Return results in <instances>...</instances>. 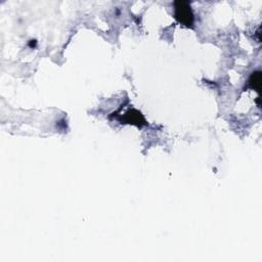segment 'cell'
Returning <instances> with one entry per match:
<instances>
[{
	"instance_id": "cell-1",
	"label": "cell",
	"mask_w": 262,
	"mask_h": 262,
	"mask_svg": "<svg viewBox=\"0 0 262 262\" xmlns=\"http://www.w3.org/2000/svg\"><path fill=\"white\" fill-rule=\"evenodd\" d=\"M174 18L175 20L187 26L193 27L194 25V14L191 5L186 1H175L174 2Z\"/></svg>"
},
{
	"instance_id": "cell-2",
	"label": "cell",
	"mask_w": 262,
	"mask_h": 262,
	"mask_svg": "<svg viewBox=\"0 0 262 262\" xmlns=\"http://www.w3.org/2000/svg\"><path fill=\"white\" fill-rule=\"evenodd\" d=\"M121 122L125 123V124H132V125L138 126V127L145 126L148 124L145 118H143V116L141 115V113L136 111V110H133V109L129 110L128 112H126L124 114V116L122 117V119H121Z\"/></svg>"
},
{
	"instance_id": "cell-3",
	"label": "cell",
	"mask_w": 262,
	"mask_h": 262,
	"mask_svg": "<svg viewBox=\"0 0 262 262\" xmlns=\"http://www.w3.org/2000/svg\"><path fill=\"white\" fill-rule=\"evenodd\" d=\"M249 85L251 88L259 91L261 86V73L259 71H256L252 73L250 79H249Z\"/></svg>"
}]
</instances>
